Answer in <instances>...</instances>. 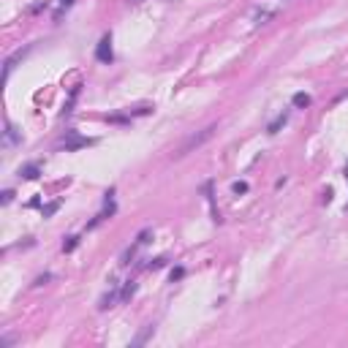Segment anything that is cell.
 Wrapping results in <instances>:
<instances>
[{
  "instance_id": "cell-13",
  "label": "cell",
  "mask_w": 348,
  "mask_h": 348,
  "mask_svg": "<svg viewBox=\"0 0 348 348\" xmlns=\"http://www.w3.org/2000/svg\"><path fill=\"white\" fill-rule=\"evenodd\" d=\"M76 245H79V237H68V242H63V250H66V253H71Z\"/></svg>"
},
{
  "instance_id": "cell-20",
  "label": "cell",
  "mask_w": 348,
  "mask_h": 348,
  "mask_svg": "<svg viewBox=\"0 0 348 348\" xmlns=\"http://www.w3.org/2000/svg\"><path fill=\"white\" fill-rule=\"evenodd\" d=\"M131 3H139V0H131Z\"/></svg>"
},
{
  "instance_id": "cell-9",
  "label": "cell",
  "mask_w": 348,
  "mask_h": 348,
  "mask_svg": "<svg viewBox=\"0 0 348 348\" xmlns=\"http://www.w3.org/2000/svg\"><path fill=\"white\" fill-rule=\"evenodd\" d=\"M133 294H136V283H133V280H128V283L123 286V291H120V302H128Z\"/></svg>"
},
{
  "instance_id": "cell-6",
  "label": "cell",
  "mask_w": 348,
  "mask_h": 348,
  "mask_svg": "<svg viewBox=\"0 0 348 348\" xmlns=\"http://www.w3.org/2000/svg\"><path fill=\"white\" fill-rule=\"evenodd\" d=\"M150 334H155V327H152V324H150V327H144L142 332H139L136 337L131 340V346H144V343L150 340Z\"/></svg>"
},
{
  "instance_id": "cell-4",
  "label": "cell",
  "mask_w": 348,
  "mask_h": 348,
  "mask_svg": "<svg viewBox=\"0 0 348 348\" xmlns=\"http://www.w3.org/2000/svg\"><path fill=\"white\" fill-rule=\"evenodd\" d=\"M278 14V8H256L253 14V25H266V19H272Z\"/></svg>"
},
{
  "instance_id": "cell-16",
  "label": "cell",
  "mask_w": 348,
  "mask_h": 348,
  "mask_svg": "<svg viewBox=\"0 0 348 348\" xmlns=\"http://www.w3.org/2000/svg\"><path fill=\"white\" fill-rule=\"evenodd\" d=\"M164 264H166V259H155L152 264H147V269H161Z\"/></svg>"
},
{
  "instance_id": "cell-11",
  "label": "cell",
  "mask_w": 348,
  "mask_h": 348,
  "mask_svg": "<svg viewBox=\"0 0 348 348\" xmlns=\"http://www.w3.org/2000/svg\"><path fill=\"white\" fill-rule=\"evenodd\" d=\"M19 142V136H17V128L11 123H6V144H17Z\"/></svg>"
},
{
  "instance_id": "cell-14",
  "label": "cell",
  "mask_w": 348,
  "mask_h": 348,
  "mask_svg": "<svg viewBox=\"0 0 348 348\" xmlns=\"http://www.w3.org/2000/svg\"><path fill=\"white\" fill-rule=\"evenodd\" d=\"M57 207H60V201H52V204H47V207H44V218H49V215H55V212H57Z\"/></svg>"
},
{
  "instance_id": "cell-3",
  "label": "cell",
  "mask_w": 348,
  "mask_h": 348,
  "mask_svg": "<svg viewBox=\"0 0 348 348\" xmlns=\"http://www.w3.org/2000/svg\"><path fill=\"white\" fill-rule=\"evenodd\" d=\"M87 144H93V139L76 136L74 131H66V136L60 139V147H66V150H79V147H87Z\"/></svg>"
},
{
  "instance_id": "cell-17",
  "label": "cell",
  "mask_w": 348,
  "mask_h": 348,
  "mask_svg": "<svg viewBox=\"0 0 348 348\" xmlns=\"http://www.w3.org/2000/svg\"><path fill=\"white\" fill-rule=\"evenodd\" d=\"M11 199H14V191H3V196H0V201H3V204H8Z\"/></svg>"
},
{
  "instance_id": "cell-12",
  "label": "cell",
  "mask_w": 348,
  "mask_h": 348,
  "mask_svg": "<svg viewBox=\"0 0 348 348\" xmlns=\"http://www.w3.org/2000/svg\"><path fill=\"white\" fill-rule=\"evenodd\" d=\"M71 6H74V0H60V6H57V11H55V22H60L63 11H66V8H71Z\"/></svg>"
},
{
  "instance_id": "cell-19",
  "label": "cell",
  "mask_w": 348,
  "mask_h": 348,
  "mask_svg": "<svg viewBox=\"0 0 348 348\" xmlns=\"http://www.w3.org/2000/svg\"><path fill=\"white\" fill-rule=\"evenodd\" d=\"M47 280H52V275H41V278H38V280H35V286H44V283H47Z\"/></svg>"
},
{
  "instance_id": "cell-7",
  "label": "cell",
  "mask_w": 348,
  "mask_h": 348,
  "mask_svg": "<svg viewBox=\"0 0 348 348\" xmlns=\"http://www.w3.org/2000/svg\"><path fill=\"white\" fill-rule=\"evenodd\" d=\"M19 174L25 180H38V174H41V166L38 164H28V166H22L19 169Z\"/></svg>"
},
{
  "instance_id": "cell-8",
  "label": "cell",
  "mask_w": 348,
  "mask_h": 348,
  "mask_svg": "<svg viewBox=\"0 0 348 348\" xmlns=\"http://www.w3.org/2000/svg\"><path fill=\"white\" fill-rule=\"evenodd\" d=\"M291 103L297 106V109H305V106H310V96H307V93H294Z\"/></svg>"
},
{
  "instance_id": "cell-5",
  "label": "cell",
  "mask_w": 348,
  "mask_h": 348,
  "mask_svg": "<svg viewBox=\"0 0 348 348\" xmlns=\"http://www.w3.org/2000/svg\"><path fill=\"white\" fill-rule=\"evenodd\" d=\"M286 123H288V112H280V115L275 117L272 123L266 125V133H278V131L283 128V125H286Z\"/></svg>"
},
{
  "instance_id": "cell-1",
  "label": "cell",
  "mask_w": 348,
  "mask_h": 348,
  "mask_svg": "<svg viewBox=\"0 0 348 348\" xmlns=\"http://www.w3.org/2000/svg\"><path fill=\"white\" fill-rule=\"evenodd\" d=\"M212 133H215V125H207V128L201 131V133H196V136H191V139H188V142L182 144V147H180L177 158H182V155H188V152H191V150H196V147H201V144H204L207 139H212Z\"/></svg>"
},
{
  "instance_id": "cell-10",
  "label": "cell",
  "mask_w": 348,
  "mask_h": 348,
  "mask_svg": "<svg viewBox=\"0 0 348 348\" xmlns=\"http://www.w3.org/2000/svg\"><path fill=\"white\" fill-rule=\"evenodd\" d=\"M115 299H117V283L112 286V291L101 299V305H98V307H101V310H106V307H112V302H115Z\"/></svg>"
},
{
  "instance_id": "cell-15",
  "label": "cell",
  "mask_w": 348,
  "mask_h": 348,
  "mask_svg": "<svg viewBox=\"0 0 348 348\" xmlns=\"http://www.w3.org/2000/svg\"><path fill=\"white\" fill-rule=\"evenodd\" d=\"M232 191H234V193H248V182H234Z\"/></svg>"
},
{
  "instance_id": "cell-2",
  "label": "cell",
  "mask_w": 348,
  "mask_h": 348,
  "mask_svg": "<svg viewBox=\"0 0 348 348\" xmlns=\"http://www.w3.org/2000/svg\"><path fill=\"white\" fill-rule=\"evenodd\" d=\"M96 60L98 63H106V66L115 60V52H112V33H103L101 35V41H98V47H96Z\"/></svg>"
},
{
  "instance_id": "cell-18",
  "label": "cell",
  "mask_w": 348,
  "mask_h": 348,
  "mask_svg": "<svg viewBox=\"0 0 348 348\" xmlns=\"http://www.w3.org/2000/svg\"><path fill=\"white\" fill-rule=\"evenodd\" d=\"M182 275H185V269H182V266H177V269H171V280L182 278Z\"/></svg>"
}]
</instances>
